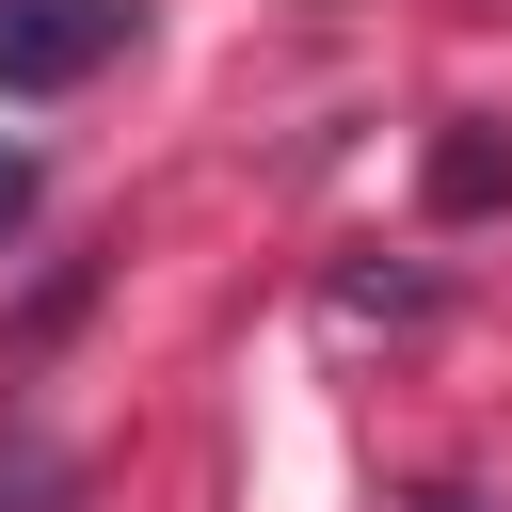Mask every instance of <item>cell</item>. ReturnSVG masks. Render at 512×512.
Listing matches in <instances>:
<instances>
[{
    "instance_id": "4",
    "label": "cell",
    "mask_w": 512,
    "mask_h": 512,
    "mask_svg": "<svg viewBox=\"0 0 512 512\" xmlns=\"http://www.w3.org/2000/svg\"><path fill=\"white\" fill-rule=\"evenodd\" d=\"M16 224H32V160L0 144V240H16Z\"/></svg>"
},
{
    "instance_id": "1",
    "label": "cell",
    "mask_w": 512,
    "mask_h": 512,
    "mask_svg": "<svg viewBox=\"0 0 512 512\" xmlns=\"http://www.w3.org/2000/svg\"><path fill=\"white\" fill-rule=\"evenodd\" d=\"M128 32L144 0H0V96H80Z\"/></svg>"
},
{
    "instance_id": "3",
    "label": "cell",
    "mask_w": 512,
    "mask_h": 512,
    "mask_svg": "<svg viewBox=\"0 0 512 512\" xmlns=\"http://www.w3.org/2000/svg\"><path fill=\"white\" fill-rule=\"evenodd\" d=\"M496 192H512L496 144H432V208H496Z\"/></svg>"
},
{
    "instance_id": "2",
    "label": "cell",
    "mask_w": 512,
    "mask_h": 512,
    "mask_svg": "<svg viewBox=\"0 0 512 512\" xmlns=\"http://www.w3.org/2000/svg\"><path fill=\"white\" fill-rule=\"evenodd\" d=\"M0 512H80V464L48 432H0Z\"/></svg>"
}]
</instances>
